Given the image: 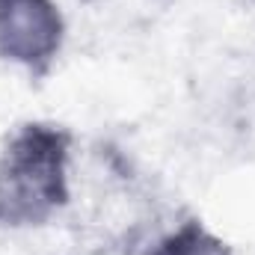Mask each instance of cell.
<instances>
[{"label": "cell", "instance_id": "3957f363", "mask_svg": "<svg viewBox=\"0 0 255 255\" xmlns=\"http://www.w3.org/2000/svg\"><path fill=\"white\" fill-rule=\"evenodd\" d=\"M148 255H235V253L199 217H190V220L178 223L172 232H166L148 250Z\"/></svg>", "mask_w": 255, "mask_h": 255}, {"label": "cell", "instance_id": "6da1fadb", "mask_svg": "<svg viewBox=\"0 0 255 255\" xmlns=\"http://www.w3.org/2000/svg\"><path fill=\"white\" fill-rule=\"evenodd\" d=\"M74 133L57 122H24L0 148V232L48 226L71 202Z\"/></svg>", "mask_w": 255, "mask_h": 255}, {"label": "cell", "instance_id": "7a4b0ae2", "mask_svg": "<svg viewBox=\"0 0 255 255\" xmlns=\"http://www.w3.org/2000/svg\"><path fill=\"white\" fill-rule=\"evenodd\" d=\"M65 45V15L57 0H0V60L33 80L51 74Z\"/></svg>", "mask_w": 255, "mask_h": 255}]
</instances>
